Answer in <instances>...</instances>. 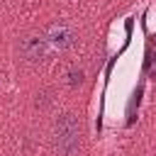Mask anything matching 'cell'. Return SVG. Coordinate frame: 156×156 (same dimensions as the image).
Here are the masks:
<instances>
[{
  "label": "cell",
  "instance_id": "cell-4",
  "mask_svg": "<svg viewBox=\"0 0 156 156\" xmlns=\"http://www.w3.org/2000/svg\"><path fill=\"white\" fill-rule=\"evenodd\" d=\"M54 105V88H41L34 93V110L39 112H49Z\"/></svg>",
  "mask_w": 156,
  "mask_h": 156
},
{
  "label": "cell",
  "instance_id": "cell-2",
  "mask_svg": "<svg viewBox=\"0 0 156 156\" xmlns=\"http://www.w3.org/2000/svg\"><path fill=\"white\" fill-rule=\"evenodd\" d=\"M51 54H54V51H51V46H49L46 34H44L41 27L27 29V32H22V34L15 39V58H17L22 66H32V68H34V66H41V63L49 61Z\"/></svg>",
  "mask_w": 156,
  "mask_h": 156
},
{
  "label": "cell",
  "instance_id": "cell-1",
  "mask_svg": "<svg viewBox=\"0 0 156 156\" xmlns=\"http://www.w3.org/2000/svg\"><path fill=\"white\" fill-rule=\"evenodd\" d=\"M49 139L54 151H58L61 156H76L83 141V124H80V115L73 110H63L54 117L51 129H49Z\"/></svg>",
  "mask_w": 156,
  "mask_h": 156
},
{
  "label": "cell",
  "instance_id": "cell-3",
  "mask_svg": "<svg viewBox=\"0 0 156 156\" xmlns=\"http://www.w3.org/2000/svg\"><path fill=\"white\" fill-rule=\"evenodd\" d=\"M46 34V41L54 54H66L78 44V32L68 20H51L49 24L41 27Z\"/></svg>",
  "mask_w": 156,
  "mask_h": 156
},
{
  "label": "cell",
  "instance_id": "cell-5",
  "mask_svg": "<svg viewBox=\"0 0 156 156\" xmlns=\"http://www.w3.org/2000/svg\"><path fill=\"white\" fill-rule=\"evenodd\" d=\"M68 83L76 88V85H80L83 83V68H71V73H68Z\"/></svg>",
  "mask_w": 156,
  "mask_h": 156
}]
</instances>
